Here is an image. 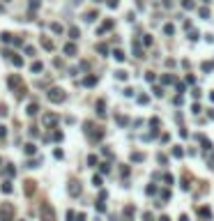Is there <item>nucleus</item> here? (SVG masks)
I'll return each mask as SVG.
<instances>
[{"label":"nucleus","mask_w":214,"mask_h":221,"mask_svg":"<svg viewBox=\"0 0 214 221\" xmlns=\"http://www.w3.org/2000/svg\"><path fill=\"white\" fill-rule=\"evenodd\" d=\"M0 219L2 221H14V205H9V203L0 205Z\"/></svg>","instance_id":"obj_1"},{"label":"nucleus","mask_w":214,"mask_h":221,"mask_svg":"<svg viewBox=\"0 0 214 221\" xmlns=\"http://www.w3.org/2000/svg\"><path fill=\"white\" fill-rule=\"evenodd\" d=\"M49 101H53V104L65 101V92H62L60 88H51V90H49Z\"/></svg>","instance_id":"obj_2"},{"label":"nucleus","mask_w":214,"mask_h":221,"mask_svg":"<svg viewBox=\"0 0 214 221\" xmlns=\"http://www.w3.org/2000/svg\"><path fill=\"white\" fill-rule=\"evenodd\" d=\"M42 217H44V221H53V210L49 207V205L42 207Z\"/></svg>","instance_id":"obj_3"},{"label":"nucleus","mask_w":214,"mask_h":221,"mask_svg":"<svg viewBox=\"0 0 214 221\" xmlns=\"http://www.w3.org/2000/svg\"><path fill=\"white\" fill-rule=\"evenodd\" d=\"M65 53L67 55H76V46L74 44H65Z\"/></svg>","instance_id":"obj_4"},{"label":"nucleus","mask_w":214,"mask_h":221,"mask_svg":"<svg viewBox=\"0 0 214 221\" xmlns=\"http://www.w3.org/2000/svg\"><path fill=\"white\" fill-rule=\"evenodd\" d=\"M69 191H71V196H78V194H81V186H78L76 182H71V186H69Z\"/></svg>","instance_id":"obj_5"},{"label":"nucleus","mask_w":214,"mask_h":221,"mask_svg":"<svg viewBox=\"0 0 214 221\" xmlns=\"http://www.w3.org/2000/svg\"><path fill=\"white\" fill-rule=\"evenodd\" d=\"M55 122H58L55 115H46V117H44V124H55Z\"/></svg>","instance_id":"obj_6"},{"label":"nucleus","mask_w":214,"mask_h":221,"mask_svg":"<svg viewBox=\"0 0 214 221\" xmlns=\"http://www.w3.org/2000/svg\"><path fill=\"white\" fill-rule=\"evenodd\" d=\"M37 111H39L37 104H30V106H28V115H37Z\"/></svg>","instance_id":"obj_7"},{"label":"nucleus","mask_w":214,"mask_h":221,"mask_svg":"<svg viewBox=\"0 0 214 221\" xmlns=\"http://www.w3.org/2000/svg\"><path fill=\"white\" fill-rule=\"evenodd\" d=\"M42 69H44V65H42V62H32V71H35V74H39Z\"/></svg>","instance_id":"obj_8"},{"label":"nucleus","mask_w":214,"mask_h":221,"mask_svg":"<svg viewBox=\"0 0 214 221\" xmlns=\"http://www.w3.org/2000/svg\"><path fill=\"white\" fill-rule=\"evenodd\" d=\"M111 28H113V21H106V23L99 28V32H106V30H111Z\"/></svg>","instance_id":"obj_9"},{"label":"nucleus","mask_w":214,"mask_h":221,"mask_svg":"<svg viewBox=\"0 0 214 221\" xmlns=\"http://www.w3.org/2000/svg\"><path fill=\"white\" fill-rule=\"evenodd\" d=\"M69 37H71V39H78V28H69Z\"/></svg>","instance_id":"obj_10"},{"label":"nucleus","mask_w":214,"mask_h":221,"mask_svg":"<svg viewBox=\"0 0 214 221\" xmlns=\"http://www.w3.org/2000/svg\"><path fill=\"white\" fill-rule=\"evenodd\" d=\"M14 85H21V79L14 76V79H9V88H14Z\"/></svg>","instance_id":"obj_11"},{"label":"nucleus","mask_w":214,"mask_h":221,"mask_svg":"<svg viewBox=\"0 0 214 221\" xmlns=\"http://www.w3.org/2000/svg\"><path fill=\"white\" fill-rule=\"evenodd\" d=\"M200 67H203V71H212V69H214V65H212V62H203Z\"/></svg>","instance_id":"obj_12"},{"label":"nucleus","mask_w":214,"mask_h":221,"mask_svg":"<svg viewBox=\"0 0 214 221\" xmlns=\"http://www.w3.org/2000/svg\"><path fill=\"white\" fill-rule=\"evenodd\" d=\"M113 55H115V60H124V53H122V51H120V48H118V51H113Z\"/></svg>","instance_id":"obj_13"},{"label":"nucleus","mask_w":214,"mask_h":221,"mask_svg":"<svg viewBox=\"0 0 214 221\" xmlns=\"http://www.w3.org/2000/svg\"><path fill=\"white\" fill-rule=\"evenodd\" d=\"M163 32H166V35H173V32H175V28L168 23V26H163Z\"/></svg>","instance_id":"obj_14"},{"label":"nucleus","mask_w":214,"mask_h":221,"mask_svg":"<svg viewBox=\"0 0 214 221\" xmlns=\"http://www.w3.org/2000/svg\"><path fill=\"white\" fill-rule=\"evenodd\" d=\"M2 191H5V194H12V184H9V182H2Z\"/></svg>","instance_id":"obj_15"},{"label":"nucleus","mask_w":214,"mask_h":221,"mask_svg":"<svg viewBox=\"0 0 214 221\" xmlns=\"http://www.w3.org/2000/svg\"><path fill=\"white\" fill-rule=\"evenodd\" d=\"M51 30H53V32H58V35H60V32H62V26H60V23H53V26H51Z\"/></svg>","instance_id":"obj_16"},{"label":"nucleus","mask_w":214,"mask_h":221,"mask_svg":"<svg viewBox=\"0 0 214 221\" xmlns=\"http://www.w3.org/2000/svg\"><path fill=\"white\" fill-rule=\"evenodd\" d=\"M12 62H14V67H21V65H23V60H21L18 55H14V58H12Z\"/></svg>","instance_id":"obj_17"},{"label":"nucleus","mask_w":214,"mask_h":221,"mask_svg":"<svg viewBox=\"0 0 214 221\" xmlns=\"http://www.w3.org/2000/svg\"><path fill=\"white\" fill-rule=\"evenodd\" d=\"M83 83H85V85H94V83H97V79H94V76H88Z\"/></svg>","instance_id":"obj_18"},{"label":"nucleus","mask_w":214,"mask_h":221,"mask_svg":"<svg viewBox=\"0 0 214 221\" xmlns=\"http://www.w3.org/2000/svg\"><path fill=\"white\" fill-rule=\"evenodd\" d=\"M35 152H37L35 145H26V154H35Z\"/></svg>","instance_id":"obj_19"},{"label":"nucleus","mask_w":214,"mask_h":221,"mask_svg":"<svg viewBox=\"0 0 214 221\" xmlns=\"http://www.w3.org/2000/svg\"><path fill=\"white\" fill-rule=\"evenodd\" d=\"M131 159H134V161H143V159H145V157H143L140 152H136V154H131Z\"/></svg>","instance_id":"obj_20"},{"label":"nucleus","mask_w":214,"mask_h":221,"mask_svg":"<svg viewBox=\"0 0 214 221\" xmlns=\"http://www.w3.org/2000/svg\"><path fill=\"white\" fill-rule=\"evenodd\" d=\"M97 113L104 115V101H97Z\"/></svg>","instance_id":"obj_21"},{"label":"nucleus","mask_w":214,"mask_h":221,"mask_svg":"<svg viewBox=\"0 0 214 221\" xmlns=\"http://www.w3.org/2000/svg\"><path fill=\"white\" fill-rule=\"evenodd\" d=\"M97 18V12H90V14H85V21H94Z\"/></svg>","instance_id":"obj_22"},{"label":"nucleus","mask_w":214,"mask_h":221,"mask_svg":"<svg viewBox=\"0 0 214 221\" xmlns=\"http://www.w3.org/2000/svg\"><path fill=\"white\" fill-rule=\"evenodd\" d=\"M200 16H203V18H210V9L203 7V9H200Z\"/></svg>","instance_id":"obj_23"},{"label":"nucleus","mask_w":214,"mask_h":221,"mask_svg":"<svg viewBox=\"0 0 214 221\" xmlns=\"http://www.w3.org/2000/svg\"><path fill=\"white\" fill-rule=\"evenodd\" d=\"M42 44H44V48H49V51H51V48H53V44H51V42H49V39H42Z\"/></svg>","instance_id":"obj_24"},{"label":"nucleus","mask_w":214,"mask_h":221,"mask_svg":"<svg viewBox=\"0 0 214 221\" xmlns=\"http://www.w3.org/2000/svg\"><path fill=\"white\" fill-rule=\"evenodd\" d=\"M88 164H90V166H94V164H97V157H94V154H90V157H88Z\"/></svg>","instance_id":"obj_25"},{"label":"nucleus","mask_w":214,"mask_h":221,"mask_svg":"<svg viewBox=\"0 0 214 221\" xmlns=\"http://www.w3.org/2000/svg\"><path fill=\"white\" fill-rule=\"evenodd\" d=\"M97 51H99V53H108V48H106L104 44H99V46H97Z\"/></svg>","instance_id":"obj_26"},{"label":"nucleus","mask_w":214,"mask_h":221,"mask_svg":"<svg viewBox=\"0 0 214 221\" xmlns=\"http://www.w3.org/2000/svg\"><path fill=\"white\" fill-rule=\"evenodd\" d=\"M118 79H120V81H127V71H118Z\"/></svg>","instance_id":"obj_27"},{"label":"nucleus","mask_w":214,"mask_h":221,"mask_svg":"<svg viewBox=\"0 0 214 221\" xmlns=\"http://www.w3.org/2000/svg\"><path fill=\"white\" fill-rule=\"evenodd\" d=\"M184 9H193V2H191V0H184Z\"/></svg>","instance_id":"obj_28"},{"label":"nucleus","mask_w":214,"mask_h":221,"mask_svg":"<svg viewBox=\"0 0 214 221\" xmlns=\"http://www.w3.org/2000/svg\"><path fill=\"white\" fill-rule=\"evenodd\" d=\"M173 154H175V157H182V148H173Z\"/></svg>","instance_id":"obj_29"},{"label":"nucleus","mask_w":214,"mask_h":221,"mask_svg":"<svg viewBox=\"0 0 214 221\" xmlns=\"http://www.w3.org/2000/svg\"><path fill=\"white\" fill-rule=\"evenodd\" d=\"M143 44H145V46H150V44H152V37H150V35H145V39H143Z\"/></svg>","instance_id":"obj_30"},{"label":"nucleus","mask_w":214,"mask_h":221,"mask_svg":"<svg viewBox=\"0 0 214 221\" xmlns=\"http://www.w3.org/2000/svg\"><path fill=\"white\" fill-rule=\"evenodd\" d=\"M108 7H118V0H108Z\"/></svg>","instance_id":"obj_31"},{"label":"nucleus","mask_w":214,"mask_h":221,"mask_svg":"<svg viewBox=\"0 0 214 221\" xmlns=\"http://www.w3.org/2000/svg\"><path fill=\"white\" fill-rule=\"evenodd\" d=\"M94 2H99V0H94Z\"/></svg>","instance_id":"obj_32"}]
</instances>
